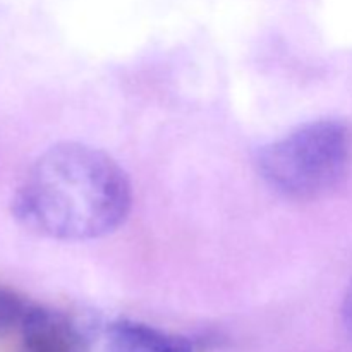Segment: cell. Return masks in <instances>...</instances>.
Here are the masks:
<instances>
[{"mask_svg": "<svg viewBox=\"0 0 352 352\" xmlns=\"http://www.w3.org/2000/svg\"><path fill=\"white\" fill-rule=\"evenodd\" d=\"M340 322H342L344 333L347 339L352 342V284L347 289L346 298L342 301V308H340Z\"/></svg>", "mask_w": 352, "mask_h": 352, "instance_id": "6", "label": "cell"}, {"mask_svg": "<svg viewBox=\"0 0 352 352\" xmlns=\"http://www.w3.org/2000/svg\"><path fill=\"white\" fill-rule=\"evenodd\" d=\"M109 352H196L182 336L167 333L134 320H117L107 329Z\"/></svg>", "mask_w": 352, "mask_h": 352, "instance_id": "4", "label": "cell"}, {"mask_svg": "<svg viewBox=\"0 0 352 352\" xmlns=\"http://www.w3.org/2000/svg\"><path fill=\"white\" fill-rule=\"evenodd\" d=\"M133 186L105 151L64 141L34 160L12 199L17 222L55 241H91L126 222Z\"/></svg>", "mask_w": 352, "mask_h": 352, "instance_id": "1", "label": "cell"}, {"mask_svg": "<svg viewBox=\"0 0 352 352\" xmlns=\"http://www.w3.org/2000/svg\"><path fill=\"white\" fill-rule=\"evenodd\" d=\"M19 352H88L78 327L65 315L31 306L19 329Z\"/></svg>", "mask_w": 352, "mask_h": 352, "instance_id": "3", "label": "cell"}, {"mask_svg": "<svg viewBox=\"0 0 352 352\" xmlns=\"http://www.w3.org/2000/svg\"><path fill=\"white\" fill-rule=\"evenodd\" d=\"M349 164V131L332 119L301 124L265 144L256 157L265 184L296 201L329 195L346 177Z\"/></svg>", "mask_w": 352, "mask_h": 352, "instance_id": "2", "label": "cell"}, {"mask_svg": "<svg viewBox=\"0 0 352 352\" xmlns=\"http://www.w3.org/2000/svg\"><path fill=\"white\" fill-rule=\"evenodd\" d=\"M31 306L33 305L16 291L0 285V337L19 332Z\"/></svg>", "mask_w": 352, "mask_h": 352, "instance_id": "5", "label": "cell"}]
</instances>
